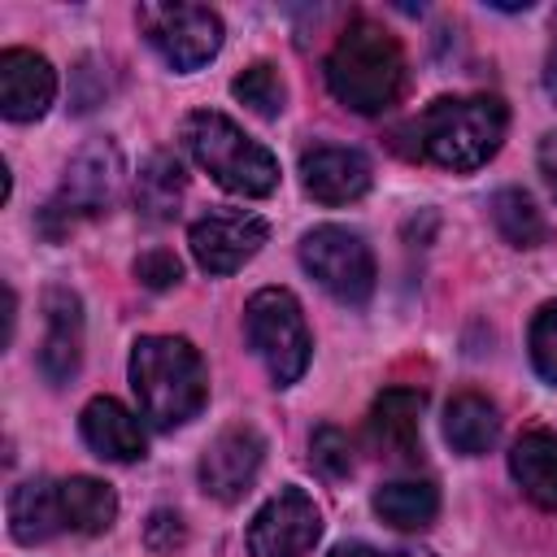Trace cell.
<instances>
[{
	"mask_svg": "<svg viewBox=\"0 0 557 557\" xmlns=\"http://www.w3.org/2000/svg\"><path fill=\"white\" fill-rule=\"evenodd\" d=\"M444 435L457 453L466 457H479L487 453L496 440H500V418H496V405L479 392H461L448 400L444 409Z\"/></svg>",
	"mask_w": 557,
	"mask_h": 557,
	"instance_id": "d6986e66",
	"label": "cell"
},
{
	"mask_svg": "<svg viewBox=\"0 0 557 557\" xmlns=\"http://www.w3.org/2000/svg\"><path fill=\"white\" fill-rule=\"evenodd\" d=\"M531 361L548 383H557V300L540 305L531 322Z\"/></svg>",
	"mask_w": 557,
	"mask_h": 557,
	"instance_id": "484cf974",
	"label": "cell"
},
{
	"mask_svg": "<svg viewBox=\"0 0 557 557\" xmlns=\"http://www.w3.org/2000/svg\"><path fill=\"white\" fill-rule=\"evenodd\" d=\"M183 148L191 152V161L213 174V183H222L235 196H270L278 187V161L265 144L248 139L226 113L218 109H196L183 122Z\"/></svg>",
	"mask_w": 557,
	"mask_h": 557,
	"instance_id": "277c9868",
	"label": "cell"
},
{
	"mask_svg": "<svg viewBox=\"0 0 557 557\" xmlns=\"http://www.w3.org/2000/svg\"><path fill=\"white\" fill-rule=\"evenodd\" d=\"M544 87H548V96L557 100V44H553V52H548V61H544Z\"/></svg>",
	"mask_w": 557,
	"mask_h": 557,
	"instance_id": "4dcf8cb0",
	"label": "cell"
},
{
	"mask_svg": "<svg viewBox=\"0 0 557 557\" xmlns=\"http://www.w3.org/2000/svg\"><path fill=\"white\" fill-rule=\"evenodd\" d=\"M322 535V513L309 492L278 487L248 522V553L252 557H309Z\"/></svg>",
	"mask_w": 557,
	"mask_h": 557,
	"instance_id": "9c48e42d",
	"label": "cell"
},
{
	"mask_svg": "<svg viewBox=\"0 0 557 557\" xmlns=\"http://www.w3.org/2000/svg\"><path fill=\"white\" fill-rule=\"evenodd\" d=\"M135 22L157 57L174 70H200L222 48V17L209 4H139Z\"/></svg>",
	"mask_w": 557,
	"mask_h": 557,
	"instance_id": "52a82bcc",
	"label": "cell"
},
{
	"mask_svg": "<svg viewBox=\"0 0 557 557\" xmlns=\"http://www.w3.org/2000/svg\"><path fill=\"white\" fill-rule=\"evenodd\" d=\"M265 239H270L265 218L244 213V209H213L200 222H191V231H187L191 257L205 274H235L244 261H252L261 252Z\"/></svg>",
	"mask_w": 557,
	"mask_h": 557,
	"instance_id": "30bf717a",
	"label": "cell"
},
{
	"mask_svg": "<svg viewBox=\"0 0 557 557\" xmlns=\"http://www.w3.org/2000/svg\"><path fill=\"white\" fill-rule=\"evenodd\" d=\"M122 187V152L109 139H91L87 148H78V157L65 165L61 187L52 191V200L44 205L39 222L48 235H65L74 222L96 218L113 205Z\"/></svg>",
	"mask_w": 557,
	"mask_h": 557,
	"instance_id": "8992f818",
	"label": "cell"
},
{
	"mask_svg": "<svg viewBox=\"0 0 557 557\" xmlns=\"http://www.w3.org/2000/svg\"><path fill=\"white\" fill-rule=\"evenodd\" d=\"M231 91H235V100H244V104H248L252 113H261V117H278V113H283V100H287V87H283L278 70L265 65V61L248 65V70L231 83Z\"/></svg>",
	"mask_w": 557,
	"mask_h": 557,
	"instance_id": "cb8c5ba5",
	"label": "cell"
},
{
	"mask_svg": "<svg viewBox=\"0 0 557 557\" xmlns=\"http://www.w3.org/2000/svg\"><path fill=\"white\" fill-rule=\"evenodd\" d=\"M261 457H265L261 431L248 426V422H235V426H226V431H218L209 440V448L200 457V487L213 500L235 505L252 487V479L261 470Z\"/></svg>",
	"mask_w": 557,
	"mask_h": 557,
	"instance_id": "8fae6325",
	"label": "cell"
},
{
	"mask_svg": "<svg viewBox=\"0 0 557 557\" xmlns=\"http://www.w3.org/2000/svg\"><path fill=\"white\" fill-rule=\"evenodd\" d=\"M509 109L496 96H440L418 117V148L444 170H479L496 157Z\"/></svg>",
	"mask_w": 557,
	"mask_h": 557,
	"instance_id": "3957f363",
	"label": "cell"
},
{
	"mask_svg": "<svg viewBox=\"0 0 557 557\" xmlns=\"http://www.w3.org/2000/svg\"><path fill=\"white\" fill-rule=\"evenodd\" d=\"M61 518L78 535H100L117 518V496L109 483H100L91 474H70V479H61Z\"/></svg>",
	"mask_w": 557,
	"mask_h": 557,
	"instance_id": "ffe728a7",
	"label": "cell"
},
{
	"mask_svg": "<svg viewBox=\"0 0 557 557\" xmlns=\"http://www.w3.org/2000/svg\"><path fill=\"white\" fill-rule=\"evenodd\" d=\"M65 527L61 518V483L26 479L9 492V531L17 544H44Z\"/></svg>",
	"mask_w": 557,
	"mask_h": 557,
	"instance_id": "ac0fdd59",
	"label": "cell"
},
{
	"mask_svg": "<svg viewBox=\"0 0 557 557\" xmlns=\"http://www.w3.org/2000/svg\"><path fill=\"white\" fill-rule=\"evenodd\" d=\"M57 96V70L30 48L0 52V113L9 122H35Z\"/></svg>",
	"mask_w": 557,
	"mask_h": 557,
	"instance_id": "7c38bea8",
	"label": "cell"
},
{
	"mask_svg": "<svg viewBox=\"0 0 557 557\" xmlns=\"http://www.w3.org/2000/svg\"><path fill=\"white\" fill-rule=\"evenodd\" d=\"M422 392L413 387H387L374 409H370V435L374 444L396 457V461H413L422 453Z\"/></svg>",
	"mask_w": 557,
	"mask_h": 557,
	"instance_id": "2e32d148",
	"label": "cell"
},
{
	"mask_svg": "<svg viewBox=\"0 0 557 557\" xmlns=\"http://www.w3.org/2000/svg\"><path fill=\"white\" fill-rule=\"evenodd\" d=\"M309 453H313V466L326 479H348L352 474V448H348V435L339 426H318L313 440H309Z\"/></svg>",
	"mask_w": 557,
	"mask_h": 557,
	"instance_id": "d4e9b609",
	"label": "cell"
},
{
	"mask_svg": "<svg viewBox=\"0 0 557 557\" xmlns=\"http://www.w3.org/2000/svg\"><path fill=\"white\" fill-rule=\"evenodd\" d=\"M370 178H374L370 161L357 148H344V144H313L300 157V183L322 205L361 200L370 191Z\"/></svg>",
	"mask_w": 557,
	"mask_h": 557,
	"instance_id": "4fadbf2b",
	"label": "cell"
},
{
	"mask_svg": "<svg viewBox=\"0 0 557 557\" xmlns=\"http://www.w3.org/2000/svg\"><path fill=\"white\" fill-rule=\"evenodd\" d=\"M78 431L87 440V448L104 461H139L148 440H144V426L139 418L113 400V396H96L83 405V418H78Z\"/></svg>",
	"mask_w": 557,
	"mask_h": 557,
	"instance_id": "9a60e30c",
	"label": "cell"
},
{
	"mask_svg": "<svg viewBox=\"0 0 557 557\" xmlns=\"http://www.w3.org/2000/svg\"><path fill=\"white\" fill-rule=\"evenodd\" d=\"M509 474L531 505L557 513V435L553 431L518 435L509 448Z\"/></svg>",
	"mask_w": 557,
	"mask_h": 557,
	"instance_id": "e0dca14e",
	"label": "cell"
},
{
	"mask_svg": "<svg viewBox=\"0 0 557 557\" xmlns=\"http://www.w3.org/2000/svg\"><path fill=\"white\" fill-rule=\"evenodd\" d=\"M492 222H496V231L505 235V244H513V248H540V244L548 239L544 213H540L535 200H531L527 191H518V187H505V191L492 196Z\"/></svg>",
	"mask_w": 557,
	"mask_h": 557,
	"instance_id": "603a6c76",
	"label": "cell"
},
{
	"mask_svg": "<svg viewBox=\"0 0 557 557\" xmlns=\"http://www.w3.org/2000/svg\"><path fill=\"white\" fill-rule=\"evenodd\" d=\"M135 278H139L144 287H152V292L174 287V283L183 278V261H178L170 248H148V252L135 261Z\"/></svg>",
	"mask_w": 557,
	"mask_h": 557,
	"instance_id": "4316f807",
	"label": "cell"
},
{
	"mask_svg": "<svg viewBox=\"0 0 557 557\" xmlns=\"http://www.w3.org/2000/svg\"><path fill=\"white\" fill-rule=\"evenodd\" d=\"M183 540H187L183 518L170 513V509H157V513L144 522V544H148L152 553H174V548H183Z\"/></svg>",
	"mask_w": 557,
	"mask_h": 557,
	"instance_id": "83f0119b",
	"label": "cell"
},
{
	"mask_svg": "<svg viewBox=\"0 0 557 557\" xmlns=\"http://www.w3.org/2000/svg\"><path fill=\"white\" fill-rule=\"evenodd\" d=\"M540 174H544V183H548L553 196H557V131H548V135L540 139Z\"/></svg>",
	"mask_w": 557,
	"mask_h": 557,
	"instance_id": "f1b7e54d",
	"label": "cell"
},
{
	"mask_svg": "<svg viewBox=\"0 0 557 557\" xmlns=\"http://www.w3.org/2000/svg\"><path fill=\"white\" fill-rule=\"evenodd\" d=\"M131 387L152 426L170 431L200 413L209 396V374L191 339L183 335H144L131 352Z\"/></svg>",
	"mask_w": 557,
	"mask_h": 557,
	"instance_id": "7a4b0ae2",
	"label": "cell"
},
{
	"mask_svg": "<svg viewBox=\"0 0 557 557\" xmlns=\"http://www.w3.org/2000/svg\"><path fill=\"white\" fill-rule=\"evenodd\" d=\"M183 183H187V174H183L178 157H174V152H152V157L139 165V174H135V205H139L148 218L165 222V218L178 213Z\"/></svg>",
	"mask_w": 557,
	"mask_h": 557,
	"instance_id": "7402d4cb",
	"label": "cell"
},
{
	"mask_svg": "<svg viewBox=\"0 0 557 557\" xmlns=\"http://www.w3.org/2000/svg\"><path fill=\"white\" fill-rule=\"evenodd\" d=\"M300 261L344 305H366L374 292V252L348 226H313L300 239Z\"/></svg>",
	"mask_w": 557,
	"mask_h": 557,
	"instance_id": "ba28073f",
	"label": "cell"
},
{
	"mask_svg": "<svg viewBox=\"0 0 557 557\" xmlns=\"http://www.w3.org/2000/svg\"><path fill=\"white\" fill-rule=\"evenodd\" d=\"M326 87L339 104H348L357 113L392 109L405 87L400 39L370 17H352L326 57Z\"/></svg>",
	"mask_w": 557,
	"mask_h": 557,
	"instance_id": "6da1fadb",
	"label": "cell"
},
{
	"mask_svg": "<svg viewBox=\"0 0 557 557\" xmlns=\"http://www.w3.org/2000/svg\"><path fill=\"white\" fill-rule=\"evenodd\" d=\"M44 344H39V374L48 383H70L78 374V357H83V305L70 287H48L44 292Z\"/></svg>",
	"mask_w": 557,
	"mask_h": 557,
	"instance_id": "5bb4252c",
	"label": "cell"
},
{
	"mask_svg": "<svg viewBox=\"0 0 557 557\" xmlns=\"http://www.w3.org/2000/svg\"><path fill=\"white\" fill-rule=\"evenodd\" d=\"M396 557H435V553H426V548H400Z\"/></svg>",
	"mask_w": 557,
	"mask_h": 557,
	"instance_id": "1f68e13d",
	"label": "cell"
},
{
	"mask_svg": "<svg viewBox=\"0 0 557 557\" xmlns=\"http://www.w3.org/2000/svg\"><path fill=\"white\" fill-rule=\"evenodd\" d=\"M331 557H383V553H374L370 544H339L331 548Z\"/></svg>",
	"mask_w": 557,
	"mask_h": 557,
	"instance_id": "f546056e",
	"label": "cell"
},
{
	"mask_svg": "<svg viewBox=\"0 0 557 557\" xmlns=\"http://www.w3.org/2000/svg\"><path fill=\"white\" fill-rule=\"evenodd\" d=\"M244 335L252 344V352L265 361L270 379L278 387L296 383L309 366V326L300 313V300L287 287H261L252 292V300L244 305Z\"/></svg>",
	"mask_w": 557,
	"mask_h": 557,
	"instance_id": "5b68a950",
	"label": "cell"
},
{
	"mask_svg": "<svg viewBox=\"0 0 557 557\" xmlns=\"http://www.w3.org/2000/svg\"><path fill=\"white\" fill-rule=\"evenodd\" d=\"M374 513L383 522H392L396 531H422L435 522L440 513V492L426 479H400V483H383L374 492Z\"/></svg>",
	"mask_w": 557,
	"mask_h": 557,
	"instance_id": "44dd1931",
	"label": "cell"
}]
</instances>
